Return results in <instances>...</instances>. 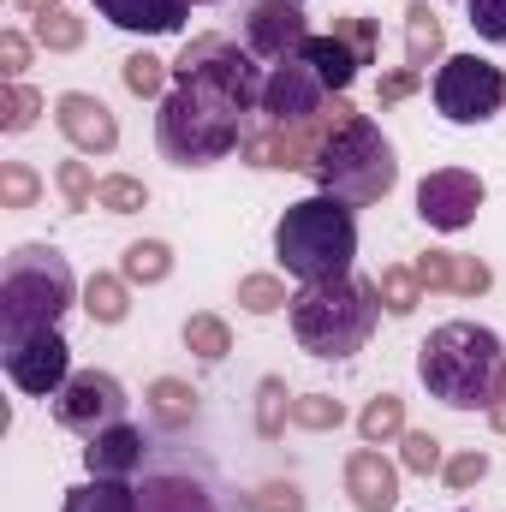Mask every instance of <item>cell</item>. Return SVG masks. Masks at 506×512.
<instances>
[{"label": "cell", "instance_id": "cell-1", "mask_svg": "<svg viewBox=\"0 0 506 512\" xmlns=\"http://www.w3.org/2000/svg\"><path fill=\"white\" fill-rule=\"evenodd\" d=\"M417 382L453 411H489L506 387V346L483 322H441L417 346Z\"/></svg>", "mask_w": 506, "mask_h": 512}, {"label": "cell", "instance_id": "cell-2", "mask_svg": "<svg viewBox=\"0 0 506 512\" xmlns=\"http://www.w3.org/2000/svg\"><path fill=\"white\" fill-rule=\"evenodd\" d=\"M292 340L310 358H352L370 346L381 322V292L364 274H334V280H310L292 292Z\"/></svg>", "mask_w": 506, "mask_h": 512}, {"label": "cell", "instance_id": "cell-3", "mask_svg": "<svg viewBox=\"0 0 506 512\" xmlns=\"http://www.w3.org/2000/svg\"><path fill=\"white\" fill-rule=\"evenodd\" d=\"M78 298L84 292L72 280V262L54 245H12L6 268H0V346L42 334V328H60V316Z\"/></svg>", "mask_w": 506, "mask_h": 512}, {"label": "cell", "instance_id": "cell-4", "mask_svg": "<svg viewBox=\"0 0 506 512\" xmlns=\"http://www.w3.org/2000/svg\"><path fill=\"white\" fill-rule=\"evenodd\" d=\"M274 256L304 286L352 274V256H358V215H352V203H340L328 191H316L304 203H286V215L274 221Z\"/></svg>", "mask_w": 506, "mask_h": 512}, {"label": "cell", "instance_id": "cell-5", "mask_svg": "<svg viewBox=\"0 0 506 512\" xmlns=\"http://www.w3.org/2000/svg\"><path fill=\"white\" fill-rule=\"evenodd\" d=\"M155 143L173 167H215L245 143V114L197 84H173L155 114Z\"/></svg>", "mask_w": 506, "mask_h": 512}, {"label": "cell", "instance_id": "cell-6", "mask_svg": "<svg viewBox=\"0 0 506 512\" xmlns=\"http://www.w3.org/2000/svg\"><path fill=\"white\" fill-rule=\"evenodd\" d=\"M310 179H316V191H328V197H340L352 209H370L399 185V155H393V143L381 137V126L370 114H352L322 143Z\"/></svg>", "mask_w": 506, "mask_h": 512}, {"label": "cell", "instance_id": "cell-7", "mask_svg": "<svg viewBox=\"0 0 506 512\" xmlns=\"http://www.w3.org/2000/svg\"><path fill=\"white\" fill-rule=\"evenodd\" d=\"M262 60H256L251 48H239L233 36H191L185 48H179V60H173V84H197V90H209V96H221V102H233L239 114H256L262 108Z\"/></svg>", "mask_w": 506, "mask_h": 512}, {"label": "cell", "instance_id": "cell-8", "mask_svg": "<svg viewBox=\"0 0 506 512\" xmlns=\"http://www.w3.org/2000/svg\"><path fill=\"white\" fill-rule=\"evenodd\" d=\"M352 114H358V108H352L346 96H334V102H328V114H316V120H286V126L256 120V126H245L239 161L256 167V173H310V167H316V155H322V143L346 126Z\"/></svg>", "mask_w": 506, "mask_h": 512}, {"label": "cell", "instance_id": "cell-9", "mask_svg": "<svg viewBox=\"0 0 506 512\" xmlns=\"http://www.w3.org/2000/svg\"><path fill=\"white\" fill-rule=\"evenodd\" d=\"M435 108L453 126H483L506 114V66L483 60V54H447L435 66Z\"/></svg>", "mask_w": 506, "mask_h": 512}, {"label": "cell", "instance_id": "cell-10", "mask_svg": "<svg viewBox=\"0 0 506 512\" xmlns=\"http://www.w3.org/2000/svg\"><path fill=\"white\" fill-rule=\"evenodd\" d=\"M126 405H131V393L120 376H108V370H72V382L54 393V423L90 441V435L126 423Z\"/></svg>", "mask_w": 506, "mask_h": 512}, {"label": "cell", "instance_id": "cell-11", "mask_svg": "<svg viewBox=\"0 0 506 512\" xmlns=\"http://www.w3.org/2000/svg\"><path fill=\"white\" fill-rule=\"evenodd\" d=\"M0 364H6L12 387L30 393V399H54L72 382V346L60 340V328H42V334H24V340L0 346Z\"/></svg>", "mask_w": 506, "mask_h": 512}, {"label": "cell", "instance_id": "cell-12", "mask_svg": "<svg viewBox=\"0 0 506 512\" xmlns=\"http://www.w3.org/2000/svg\"><path fill=\"white\" fill-rule=\"evenodd\" d=\"M245 48H251L262 66H280V60H298L304 42H310V18H304V0H251L245 18Z\"/></svg>", "mask_w": 506, "mask_h": 512}, {"label": "cell", "instance_id": "cell-13", "mask_svg": "<svg viewBox=\"0 0 506 512\" xmlns=\"http://www.w3.org/2000/svg\"><path fill=\"white\" fill-rule=\"evenodd\" d=\"M137 512H227V507H221V483H215L203 465L173 459V465L143 471V483H137Z\"/></svg>", "mask_w": 506, "mask_h": 512}, {"label": "cell", "instance_id": "cell-14", "mask_svg": "<svg viewBox=\"0 0 506 512\" xmlns=\"http://www.w3.org/2000/svg\"><path fill=\"white\" fill-rule=\"evenodd\" d=\"M483 209V179L471 167H435L423 173L417 185V215L435 227V233H465Z\"/></svg>", "mask_w": 506, "mask_h": 512}, {"label": "cell", "instance_id": "cell-15", "mask_svg": "<svg viewBox=\"0 0 506 512\" xmlns=\"http://www.w3.org/2000/svg\"><path fill=\"white\" fill-rule=\"evenodd\" d=\"M328 102H334V90L316 78V66H304V60H280V66H268V78H262V120H274V126H286V120H316V114H328Z\"/></svg>", "mask_w": 506, "mask_h": 512}, {"label": "cell", "instance_id": "cell-16", "mask_svg": "<svg viewBox=\"0 0 506 512\" xmlns=\"http://www.w3.org/2000/svg\"><path fill=\"white\" fill-rule=\"evenodd\" d=\"M54 126H60V137H66L78 155H114V149H120V120H114V108H108L102 96H90V90H66V96L54 102Z\"/></svg>", "mask_w": 506, "mask_h": 512}, {"label": "cell", "instance_id": "cell-17", "mask_svg": "<svg viewBox=\"0 0 506 512\" xmlns=\"http://www.w3.org/2000/svg\"><path fill=\"white\" fill-rule=\"evenodd\" d=\"M346 495H352V507L358 512H393L399 507V465L393 459H381L376 447L364 441L358 453H346Z\"/></svg>", "mask_w": 506, "mask_h": 512}, {"label": "cell", "instance_id": "cell-18", "mask_svg": "<svg viewBox=\"0 0 506 512\" xmlns=\"http://www.w3.org/2000/svg\"><path fill=\"white\" fill-rule=\"evenodd\" d=\"M143 453H149L143 429L114 423V429H102V435L84 441V471L90 477H131V471H143Z\"/></svg>", "mask_w": 506, "mask_h": 512}, {"label": "cell", "instance_id": "cell-19", "mask_svg": "<svg viewBox=\"0 0 506 512\" xmlns=\"http://www.w3.org/2000/svg\"><path fill=\"white\" fill-rule=\"evenodd\" d=\"M96 12L114 30H131V36H173L191 6L185 0H96Z\"/></svg>", "mask_w": 506, "mask_h": 512}, {"label": "cell", "instance_id": "cell-20", "mask_svg": "<svg viewBox=\"0 0 506 512\" xmlns=\"http://www.w3.org/2000/svg\"><path fill=\"white\" fill-rule=\"evenodd\" d=\"M441 60H447V30H441V18L429 12V0H411V6H405V66L429 72V66H441Z\"/></svg>", "mask_w": 506, "mask_h": 512}, {"label": "cell", "instance_id": "cell-21", "mask_svg": "<svg viewBox=\"0 0 506 512\" xmlns=\"http://www.w3.org/2000/svg\"><path fill=\"white\" fill-rule=\"evenodd\" d=\"M298 60H304V66H316V78H322L334 96H346V90H352V78L364 72V66H358V54H352V48H346L334 30H328V36H310Z\"/></svg>", "mask_w": 506, "mask_h": 512}, {"label": "cell", "instance_id": "cell-22", "mask_svg": "<svg viewBox=\"0 0 506 512\" xmlns=\"http://www.w3.org/2000/svg\"><path fill=\"white\" fill-rule=\"evenodd\" d=\"M84 316L96 328H120L131 316V280L126 274H90L84 280Z\"/></svg>", "mask_w": 506, "mask_h": 512}, {"label": "cell", "instance_id": "cell-23", "mask_svg": "<svg viewBox=\"0 0 506 512\" xmlns=\"http://www.w3.org/2000/svg\"><path fill=\"white\" fill-rule=\"evenodd\" d=\"M60 512H137V489L126 477H90V483L66 489V507Z\"/></svg>", "mask_w": 506, "mask_h": 512}, {"label": "cell", "instance_id": "cell-24", "mask_svg": "<svg viewBox=\"0 0 506 512\" xmlns=\"http://www.w3.org/2000/svg\"><path fill=\"white\" fill-rule=\"evenodd\" d=\"M143 399H149V417H155L161 429H185V423L197 417V387L179 382V376H155Z\"/></svg>", "mask_w": 506, "mask_h": 512}, {"label": "cell", "instance_id": "cell-25", "mask_svg": "<svg viewBox=\"0 0 506 512\" xmlns=\"http://www.w3.org/2000/svg\"><path fill=\"white\" fill-rule=\"evenodd\" d=\"M120 274L131 286H161L173 274V245L167 239H131L126 256H120Z\"/></svg>", "mask_w": 506, "mask_h": 512}, {"label": "cell", "instance_id": "cell-26", "mask_svg": "<svg viewBox=\"0 0 506 512\" xmlns=\"http://www.w3.org/2000/svg\"><path fill=\"white\" fill-rule=\"evenodd\" d=\"M185 352H197L203 364H221L227 352H233V328H227V316H215V310H197V316H185Z\"/></svg>", "mask_w": 506, "mask_h": 512}, {"label": "cell", "instance_id": "cell-27", "mask_svg": "<svg viewBox=\"0 0 506 512\" xmlns=\"http://www.w3.org/2000/svg\"><path fill=\"white\" fill-rule=\"evenodd\" d=\"M358 435H364L370 447L399 441V435H405V399H399V393H376V399L358 411Z\"/></svg>", "mask_w": 506, "mask_h": 512}, {"label": "cell", "instance_id": "cell-28", "mask_svg": "<svg viewBox=\"0 0 506 512\" xmlns=\"http://www.w3.org/2000/svg\"><path fill=\"white\" fill-rule=\"evenodd\" d=\"M376 292H381V310H387V316H411V310L423 304V280H417L411 262H387L381 280H376Z\"/></svg>", "mask_w": 506, "mask_h": 512}, {"label": "cell", "instance_id": "cell-29", "mask_svg": "<svg viewBox=\"0 0 506 512\" xmlns=\"http://www.w3.org/2000/svg\"><path fill=\"white\" fill-rule=\"evenodd\" d=\"M42 108H48L42 90H30L24 78H6V84H0V131H12V137L30 131L36 120H42Z\"/></svg>", "mask_w": 506, "mask_h": 512}, {"label": "cell", "instance_id": "cell-30", "mask_svg": "<svg viewBox=\"0 0 506 512\" xmlns=\"http://www.w3.org/2000/svg\"><path fill=\"white\" fill-rule=\"evenodd\" d=\"M30 36H36V48H48V54H78L90 30H84V18H78V12H66V6H60V12H42V18L30 24Z\"/></svg>", "mask_w": 506, "mask_h": 512}, {"label": "cell", "instance_id": "cell-31", "mask_svg": "<svg viewBox=\"0 0 506 512\" xmlns=\"http://www.w3.org/2000/svg\"><path fill=\"white\" fill-rule=\"evenodd\" d=\"M292 423V393L280 376H262L256 382V435L262 441H280V429Z\"/></svg>", "mask_w": 506, "mask_h": 512}, {"label": "cell", "instance_id": "cell-32", "mask_svg": "<svg viewBox=\"0 0 506 512\" xmlns=\"http://www.w3.org/2000/svg\"><path fill=\"white\" fill-rule=\"evenodd\" d=\"M42 203V173L30 161H0V209H36Z\"/></svg>", "mask_w": 506, "mask_h": 512}, {"label": "cell", "instance_id": "cell-33", "mask_svg": "<svg viewBox=\"0 0 506 512\" xmlns=\"http://www.w3.org/2000/svg\"><path fill=\"white\" fill-rule=\"evenodd\" d=\"M96 209H108V215H137V209H149V185L131 179V173H102Z\"/></svg>", "mask_w": 506, "mask_h": 512}, {"label": "cell", "instance_id": "cell-34", "mask_svg": "<svg viewBox=\"0 0 506 512\" xmlns=\"http://www.w3.org/2000/svg\"><path fill=\"white\" fill-rule=\"evenodd\" d=\"M120 78H126L131 96H155V102H161V96H167V78H173V60H155V54L143 48V54H131L126 66H120Z\"/></svg>", "mask_w": 506, "mask_h": 512}, {"label": "cell", "instance_id": "cell-35", "mask_svg": "<svg viewBox=\"0 0 506 512\" xmlns=\"http://www.w3.org/2000/svg\"><path fill=\"white\" fill-rule=\"evenodd\" d=\"M340 423H346V405H340L334 393H298V399H292V429L322 435V429H340Z\"/></svg>", "mask_w": 506, "mask_h": 512}, {"label": "cell", "instance_id": "cell-36", "mask_svg": "<svg viewBox=\"0 0 506 512\" xmlns=\"http://www.w3.org/2000/svg\"><path fill=\"white\" fill-rule=\"evenodd\" d=\"M239 304L251 316H274V310H292V292H286L280 274H245L239 280Z\"/></svg>", "mask_w": 506, "mask_h": 512}, {"label": "cell", "instance_id": "cell-37", "mask_svg": "<svg viewBox=\"0 0 506 512\" xmlns=\"http://www.w3.org/2000/svg\"><path fill=\"white\" fill-rule=\"evenodd\" d=\"M399 465L417 471V477H435V471L447 465V453H441V441H435L429 429H405V435H399Z\"/></svg>", "mask_w": 506, "mask_h": 512}, {"label": "cell", "instance_id": "cell-38", "mask_svg": "<svg viewBox=\"0 0 506 512\" xmlns=\"http://www.w3.org/2000/svg\"><path fill=\"white\" fill-rule=\"evenodd\" d=\"M96 185H102V179L90 173V161H60V167H54V191L66 197V209H90V203H96Z\"/></svg>", "mask_w": 506, "mask_h": 512}, {"label": "cell", "instance_id": "cell-39", "mask_svg": "<svg viewBox=\"0 0 506 512\" xmlns=\"http://www.w3.org/2000/svg\"><path fill=\"white\" fill-rule=\"evenodd\" d=\"M334 36L358 54V66H376V54H381V24L376 18H334Z\"/></svg>", "mask_w": 506, "mask_h": 512}, {"label": "cell", "instance_id": "cell-40", "mask_svg": "<svg viewBox=\"0 0 506 512\" xmlns=\"http://www.w3.org/2000/svg\"><path fill=\"white\" fill-rule=\"evenodd\" d=\"M489 465H495V459H489L483 447H465V453H453V459L441 465V477H447L453 495H465V489H477V483L489 477Z\"/></svg>", "mask_w": 506, "mask_h": 512}, {"label": "cell", "instance_id": "cell-41", "mask_svg": "<svg viewBox=\"0 0 506 512\" xmlns=\"http://www.w3.org/2000/svg\"><path fill=\"white\" fill-rule=\"evenodd\" d=\"M233 512H304V489L298 483H262L256 495L233 501Z\"/></svg>", "mask_w": 506, "mask_h": 512}, {"label": "cell", "instance_id": "cell-42", "mask_svg": "<svg viewBox=\"0 0 506 512\" xmlns=\"http://www.w3.org/2000/svg\"><path fill=\"white\" fill-rule=\"evenodd\" d=\"M423 78H429V72H417V66H393V72H381L376 78V108H399V102H411V96L423 90Z\"/></svg>", "mask_w": 506, "mask_h": 512}, {"label": "cell", "instance_id": "cell-43", "mask_svg": "<svg viewBox=\"0 0 506 512\" xmlns=\"http://www.w3.org/2000/svg\"><path fill=\"white\" fill-rule=\"evenodd\" d=\"M411 268H417L423 292H453V280H459V251H423Z\"/></svg>", "mask_w": 506, "mask_h": 512}, {"label": "cell", "instance_id": "cell-44", "mask_svg": "<svg viewBox=\"0 0 506 512\" xmlns=\"http://www.w3.org/2000/svg\"><path fill=\"white\" fill-rule=\"evenodd\" d=\"M465 12H471V30L483 42H501L506 48V0H465Z\"/></svg>", "mask_w": 506, "mask_h": 512}, {"label": "cell", "instance_id": "cell-45", "mask_svg": "<svg viewBox=\"0 0 506 512\" xmlns=\"http://www.w3.org/2000/svg\"><path fill=\"white\" fill-rule=\"evenodd\" d=\"M30 54H36V36H24V30H0V72H6V78H24Z\"/></svg>", "mask_w": 506, "mask_h": 512}, {"label": "cell", "instance_id": "cell-46", "mask_svg": "<svg viewBox=\"0 0 506 512\" xmlns=\"http://www.w3.org/2000/svg\"><path fill=\"white\" fill-rule=\"evenodd\" d=\"M495 286V268L483 262V256H459V280H453V292L459 298H483Z\"/></svg>", "mask_w": 506, "mask_h": 512}, {"label": "cell", "instance_id": "cell-47", "mask_svg": "<svg viewBox=\"0 0 506 512\" xmlns=\"http://www.w3.org/2000/svg\"><path fill=\"white\" fill-rule=\"evenodd\" d=\"M489 429H495V435H506V387H501V399L489 405Z\"/></svg>", "mask_w": 506, "mask_h": 512}, {"label": "cell", "instance_id": "cell-48", "mask_svg": "<svg viewBox=\"0 0 506 512\" xmlns=\"http://www.w3.org/2000/svg\"><path fill=\"white\" fill-rule=\"evenodd\" d=\"M18 6H24V12H30V18H42V12H60V6H66V0H18Z\"/></svg>", "mask_w": 506, "mask_h": 512}, {"label": "cell", "instance_id": "cell-49", "mask_svg": "<svg viewBox=\"0 0 506 512\" xmlns=\"http://www.w3.org/2000/svg\"><path fill=\"white\" fill-rule=\"evenodd\" d=\"M185 6H215V0H185Z\"/></svg>", "mask_w": 506, "mask_h": 512}]
</instances>
